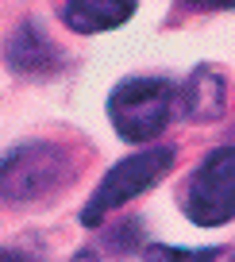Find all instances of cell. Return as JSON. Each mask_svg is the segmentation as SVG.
Listing matches in <instances>:
<instances>
[{"label": "cell", "instance_id": "obj_1", "mask_svg": "<svg viewBox=\"0 0 235 262\" xmlns=\"http://www.w3.org/2000/svg\"><path fill=\"white\" fill-rule=\"evenodd\" d=\"M77 178V158L58 143H24L0 158V201L35 205L50 201Z\"/></svg>", "mask_w": 235, "mask_h": 262}, {"label": "cell", "instance_id": "obj_2", "mask_svg": "<svg viewBox=\"0 0 235 262\" xmlns=\"http://www.w3.org/2000/svg\"><path fill=\"white\" fill-rule=\"evenodd\" d=\"M178 89L166 77H127L108 97V120L127 143H146L170 123Z\"/></svg>", "mask_w": 235, "mask_h": 262}, {"label": "cell", "instance_id": "obj_3", "mask_svg": "<svg viewBox=\"0 0 235 262\" xmlns=\"http://www.w3.org/2000/svg\"><path fill=\"white\" fill-rule=\"evenodd\" d=\"M170 166H174V147H151V150H139V155L116 162L112 170L104 173V181L97 185L93 201L81 208V224L85 228H97L112 208L135 201L143 189H151L158 178H166Z\"/></svg>", "mask_w": 235, "mask_h": 262}, {"label": "cell", "instance_id": "obj_4", "mask_svg": "<svg viewBox=\"0 0 235 262\" xmlns=\"http://www.w3.org/2000/svg\"><path fill=\"white\" fill-rule=\"evenodd\" d=\"M181 205L197 228H220L235 220V147H216L189 173Z\"/></svg>", "mask_w": 235, "mask_h": 262}, {"label": "cell", "instance_id": "obj_5", "mask_svg": "<svg viewBox=\"0 0 235 262\" xmlns=\"http://www.w3.org/2000/svg\"><path fill=\"white\" fill-rule=\"evenodd\" d=\"M4 62L24 77H50L62 70V50L47 39L39 24H19L4 47Z\"/></svg>", "mask_w": 235, "mask_h": 262}, {"label": "cell", "instance_id": "obj_6", "mask_svg": "<svg viewBox=\"0 0 235 262\" xmlns=\"http://www.w3.org/2000/svg\"><path fill=\"white\" fill-rule=\"evenodd\" d=\"M135 4L139 0H66L62 19L77 35H97V31H112V27L127 24L135 16Z\"/></svg>", "mask_w": 235, "mask_h": 262}, {"label": "cell", "instance_id": "obj_7", "mask_svg": "<svg viewBox=\"0 0 235 262\" xmlns=\"http://www.w3.org/2000/svg\"><path fill=\"white\" fill-rule=\"evenodd\" d=\"M181 100V116L193 123H208L224 112V77L208 66H197L193 74L185 77V85L178 89Z\"/></svg>", "mask_w": 235, "mask_h": 262}, {"label": "cell", "instance_id": "obj_8", "mask_svg": "<svg viewBox=\"0 0 235 262\" xmlns=\"http://www.w3.org/2000/svg\"><path fill=\"white\" fill-rule=\"evenodd\" d=\"M212 258H220V251H212V247L185 251V247H166V243L146 247V254H143V262H212Z\"/></svg>", "mask_w": 235, "mask_h": 262}, {"label": "cell", "instance_id": "obj_9", "mask_svg": "<svg viewBox=\"0 0 235 262\" xmlns=\"http://www.w3.org/2000/svg\"><path fill=\"white\" fill-rule=\"evenodd\" d=\"M0 262H42V258H39V254H27V251H12V247H8V251H0Z\"/></svg>", "mask_w": 235, "mask_h": 262}, {"label": "cell", "instance_id": "obj_10", "mask_svg": "<svg viewBox=\"0 0 235 262\" xmlns=\"http://www.w3.org/2000/svg\"><path fill=\"white\" fill-rule=\"evenodd\" d=\"M197 8H235V0H189Z\"/></svg>", "mask_w": 235, "mask_h": 262}, {"label": "cell", "instance_id": "obj_11", "mask_svg": "<svg viewBox=\"0 0 235 262\" xmlns=\"http://www.w3.org/2000/svg\"><path fill=\"white\" fill-rule=\"evenodd\" d=\"M73 262H97V254H93V251H81V254H77Z\"/></svg>", "mask_w": 235, "mask_h": 262}]
</instances>
